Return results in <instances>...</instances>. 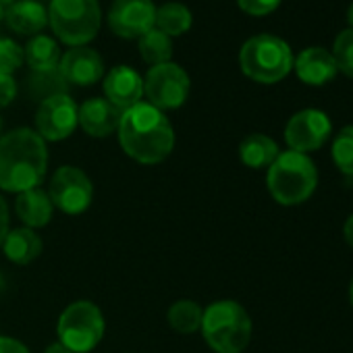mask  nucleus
<instances>
[{
  "label": "nucleus",
  "mask_w": 353,
  "mask_h": 353,
  "mask_svg": "<svg viewBox=\"0 0 353 353\" xmlns=\"http://www.w3.org/2000/svg\"><path fill=\"white\" fill-rule=\"evenodd\" d=\"M46 168L48 150L38 131L19 127L0 137V190L11 194L36 190Z\"/></svg>",
  "instance_id": "1"
},
{
  "label": "nucleus",
  "mask_w": 353,
  "mask_h": 353,
  "mask_svg": "<svg viewBox=\"0 0 353 353\" xmlns=\"http://www.w3.org/2000/svg\"><path fill=\"white\" fill-rule=\"evenodd\" d=\"M119 141L129 158L141 164H158L174 148V131L166 114L148 102L123 110Z\"/></svg>",
  "instance_id": "2"
},
{
  "label": "nucleus",
  "mask_w": 353,
  "mask_h": 353,
  "mask_svg": "<svg viewBox=\"0 0 353 353\" xmlns=\"http://www.w3.org/2000/svg\"><path fill=\"white\" fill-rule=\"evenodd\" d=\"M266 185L274 202L281 206H299L312 198L318 185L314 160L301 152H281L268 166Z\"/></svg>",
  "instance_id": "3"
},
{
  "label": "nucleus",
  "mask_w": 353,
  "mask_h": 353,
  "mask_svg": "<svg viewBox=\"0 0 353 353\" xmlns=\"http://www.w3.org/2000/svg\"><path fill=\"white\" fill-rule=\"evenodd\" d=\"M202 334L214 353H243L252 341V318L233 299H221L204 310Z\"/></svg>",
  "instance_id": "4"
},
{
  "label": "nucleus",
  "mask_w": 353,
  "mask_h": 353,
  "mask_svg": "<svg viewBox=\"0 0 353 353\" xmlns=\"http://www.w3.org/2000/svg\"><path fill=\"white\" fill-rule=\"evenodd\" d=\"M241 71L258 83H276L293 69V54L285 40L260 34L250 38L239 52Z\"/></svg>",
  "instance_id": "5"
},
{
  "label": "nucleus",
  "mask_w": 353,
  "mask_h": 353,
  "mask_svg": "<svg viewBox=\"0 0 353 353\" xmlns=\"http://www.w3.org/2000/svg\"><path fill=\"white\" fill-rule=\"evenodd\" d=\"M102 13L98 0H52L48 7V23L57 38L71 48L85 46L100 30Z\"/></svg>",
  "instance_id": "6"
},
{
  "label": "nucleus",
  "mask_w": 353,
  "mask_h": 353,
  "mask_svg": "<svg viewBox=\"0 0 353 353\" xmlns=\"http://www.w3.org/2000/svg\"><path fill=\"white\" fill-rule=\"evenodd\" d=\"M104 330L106 322L102 310L88 299H79L67 305L57 324L59 341L71 353H90L96 349L104 336Z\"/></svg>",
  "instance_id": "7"
},
{
  "label": "nucleus",
  "mask_w": 353,
  "mask_h": 353,
  "mask_svg": "<svg viewBox=\"0 0 353 353\" xmlns=\"http://www.w3.org/2000/svg\"><path fill=\"white\" fill-rule=\"evenodd\" d=\"M190 75L174 63L150 67L143 79V96L158 110H174L185 104L190 96Z\"/></svg>",
  "instance_id": "8"
},
{
  "label": "nucleus",
  "mask_w": 353,
  "mask_h": 353,
  "mask_svg": "<svg viewBox=\"0 0 353 353\" xmlns=\"http://www.w3.org/2000/svg\"><path fill=\"white\" fill-rule=\"evenodd\" d=\"M48 196L54 208L65 214H81L94 200V185L90 176L77 166H61L54 170Z\"/></svg>",
  "instance_id": "9"
},
{
  "label": "nucleus",
  "mask_w": 353,
  "mask_h": 353,
  "mask_svg": "<svg viewBox=\"0 0 353 353\" xmlns=\"http://www.w3.org/2000/svg\"><path fill=\"white\" fill-rule=\"evenodd\" d=\"M332 125L328 114L316 108H305L293 114L285 127V141L293 152H316L330 137Z\"/></svg>",
  "instance_id": "10"
},
{
  "label": "nucleus",
  "mask_w": 353,
  "mask_h": 353,
  "mask_svg": "<svg viewBox=\"0 0 353 353\" xmlns=\"http://www.w3.org/2000/svg\"><path fill=\"white\" fill-rule=\"evenodd\" d=\"M77 127V104L71 96L59 94L40 102L36 112V131L44 141H63Z\"/></svg>",
  "instance_id": "11"
},
{
  "label": "nucleus",
  "mask_w": 353,
  "mask_h": 353,
  "mask_svg": "<svg viewBox=\"0 0 353 353\" xmlns=\"http://www.w3.org/2000/svg\"><path fill=\"white\" fill-rule=\"evenodd\" d=\"M156 7L152 0H114L108 11V26L112 34L135 40L154 30Z\"/></svg>",
  "instance_id": "12"
},
{
  "label": "nucleus",
  "mask_w": 353,
  "mask_h": 353,
  "mask_svg": "<svg viewBox=\"0 0 353 353\" xmlns=\"http://www.w3.org/2000/svg\"><path fill=\"white\" fill-rule=\"evenodd\" d=\"M59 71L67 85H94L104 77V63L96 50L88 46H75L61 57Z\"/></svg>",
  "instance_id": "13"
},
{
  "label": "nucleus",
  "mask_w": 353,
  "mask_h": 353,
  "mask_svg": "<svg viewBox=\"0 0 353 353\" xmlns=\"http://www.w3.org/2000/svg\"><path fill=\"white\" fill-rule=\"evenodd\" d=\"M123 110L106 98H90L77 108V125L92 137H106L119 129Z\"/></svg>",
  "instance_id": "14"
},
{
  "label": "nucleus",
  "mask_w": 353,
  "mask_h": 353,
  "mask_svg": "<svg viewBox=\"0 0 353 353\" xmlns=\"http://www.w3.org/2000/svg\"><path fill=\"white\" fill-rule=\"evenodd\" d=\"M104 94L110 104H114L121 110H127L141 102L143 79L135 69L119 65L104 77Z\"/></svg>",
  "instance_id": "15"
},
{
  "label": "nucleus",
  "mask_w": 353,
  "mask_h": 353,
  "mask_svg": "<svg viewBox=\"0 0 353 353\" xmlns=\"http://www.w3.org/2000/svg\"><path fill=\"white\" fill-rule=\"evenodd\" d=\"M293 67H295L297 77L307 85H324L339 71L332 54L320 46L305 48L303 52H299V57L293 61Z\"/></svg>",
  "instance_id": "16"
},
{
  "label": "nucleus",
  "mask_w": 353,
  "mask_h": 353,
  "mask_svg": "<svg viewBox=\"0 0 353 353\" xmlns=\"http://www.w3.org/2000/svg\"><path fill=\"white\" fill-rule=\"evenodd\" d=\"M7 26L23 36H34L48 26V9H44L38 0H15V3L5 9Z\"/></svg>",
  "instance_id": "17"
},
{
  "label": "nucleus",
  "mask_w": 353,
  "mask_h": 353,
  "mask_svg": "<svg viewBox=\"0 0 353 353\" xmlns=\"http://www.w3.org/2000/svg\"><path fill=\"white\" fill-rule=\"evenodd\" d=\"M52 210H54V206L50 202L48 192H44L40 188L17 194L15 212L28 229L36 231L40 227H46L52 221Z\"/></svg>",
  "instance_id": "18"
},
{
  "label": "nucleus",
  "mask_w": 353,
  "mask_h": 353,
  "mask_svg": "<svg viewBox=\"0 0 353 353\" xmlns=\"http://www.w3.org/2000/svg\"><path fill=\"white\" fill-rule=\"evenodd\" d=\"M42 239L34 229H13L7 233L5 241H3V252L5 256L19 266L32 264L40 254H42Z\"/></svg>",
  "instance_id": "19"
},
{
  "label": "nucleus",
  "mask_w": 353,
  "mask_h": 353,
  "mask_svg": "<svg viewBox=\"0 0 353 353\" xmlns=\"http://www.w3.org/2000/svg\"><path fill=\"white\" fill-rule=\"evenodd\" d=\"M279 154V143L264 133H252L239 145V158L250 168H268Z\"/></svg>",
  "instance_id": "20"
},
{
  "label": "nucleus",
  "mask_w": 353,
  "mask_h": 353,
  "mask_svg": "<svg viewBox=\"0 0 353 353\" xmlns=\"http://www.w3.org/2000/svg\"><path fill=\"white\" fill-rule=\"evenodd\" d=\"M23 54L32 71H52V69H59V63H61L59 44L48 36L32 38Z\"/></svg>",
  "instance_id": "21"
},
{
  "label": "nucleus",
  "mask_w": 353,
  "mask_h": 353,
  "mask_svg": "<svg viewBox=\"0 0 353 353\" xmlns=\"http://www.w3.org/2000/svg\"><path fill=\"white\" fill-rule=\"evenodd\" d=\"M202 318H204V310L194 299L174 301L166 312V320H168L170 328L176 330L179 334H192V332L200 330Z\"/></svg>",
  "instance_id": "22"
},
{
  "label": "nucleus",
  "mask_w": 353,
  "mask_h": 353,
  "mask_svg": "<svg viewBox=\"0 0 353 353\" xmlns=\"http://www.w3.org/2000/svg\"><path fill=\"white\" fill-rule=\"evenodd\" d=\"M192 23H194L192 11L181 3H166L160 9H156L154 28L166 34L168 38L185 34L192 28Z\"/></svg>",
  "instance_id": "23"
},
{
  "label": "nucleus",
  "mask_w": 353,
  "mask_h": 353,
  "mask_svg": "<svg viewBox=\"0 0 353 353\" xmlns=\"http://www.w3.org/2000/svg\"><path fill=\"white\" fill-rule=\"evenodd\" d=\"M139 54L152 67L162 65V63H170L172 42H170V38L166 34H162L160 30L154 28L145 36L139 38Z\"/></svg>",
  "instance_id": "24"
},
{
  "label": "nucleus",
  "mask_w": 353,
  "mask_h": 353,
  "mask_svg": "<svg viewBox=\"0 0 353 353\" xmlns=\"http://www.w3.org/2000/svg\"><path fill=\"white\" fill-rule=\"evenodd\" d=\"M28 88H30V94L40 100H46V98H52L59 94H67V81L63 79L59 69L32 71V75L28 79Z\"/></svg>",
  "instance_id": "25"
},
{
  "label": "nucleus",
  "mask_w": 353,
  "mask_h": 353,
  "mask_svg": "<svg viewBox=\"0 0 353 353\" xmlns=\"http://www.w3.org/2000/svg\"><path fill=\"white\" fill-rule=\"evenodd\" d=\"M332 160L343 174L353 176V125L343 127L332 141Z\"/></svg>",
  "instance_id": "26"
},
{
  "label": "nucleus",
  "mask_w": 353,
  "mask_h": 353,
  "mask_svg": "<svg viewBox=\"0 0 353 353\" xmlns=\"http://www.w3.org/2000/svg\"><path fill=\"white\" fill-rule=\"evenodd\" d=\"M330 54L336 63V69L353 79V30L351 28L336 36L334 48Z\"/></svg>",
  "instance_id": "27"
},
{
  "label": "nucleus",
  "mask_w": 353,
  "mask_h": 353,
  "mask_svg": "<svg viewBox=\"0 0 353 353\" xmlns=\"http://www.w3.org/2000/svg\"><path fill=\"white\" fill-rule=\"evenodd\" d=\"M26 61L23 48L9 40V38H0V73L13 75Z\"/></svg>",
  "instance_id": "28"
},
{
  "label": "nucleus",
  "mask_w": 353,
  "mask_h": 353,
  "mask_svg": "<svg viewBox=\"0 0 353 353\" xmlns=\"http://www.w3.org/2000/svg\"><path fill=\"white\" fill-rule=\"evenodd\" d=\"M237 5H239L241 11H245L248 15L262 17V15L272 13V11L281 5V0H237Z\"/></svg>",
  "instance_id": "29"
},
{
  "label": "nucleus",
  "mask_w": 353,
  "mask_h": 353,
  "mask_svg": "<svg viewBox=\"0 0 353 353\" xmlns=\"http://www.w3.org/2000/svg\"><path fill=\"white\" fill-rule=\"evenodd\" d=\"M15 94H17V83H15L13 75L0 73V108L11 104Z\"/></svg>",
  "instance_id": "30"
},
{
  "label": "nucleus",
  "mask_w": 353,
  "mask_h": 353,
  "mask_svg": "<svg viewBox=\"0 0 353 353\" xmlns=\"http://www.w3.org/2000/svg\"><path fill=\"white\" fill-rule=\"evenodd\" d=\"M0 353H30V349L17 339L0 334Z\"/></svg>",
  "instance_id": "31"
},
{
  "label": "nucleus",
  "mask_w": 353,
  "mask_h": 353,
  "mask_svg": "<svg viewBox=\"0 0 353 353\" xmlns=\"http://www.w3.org/2000/svg\"><path fill=\"white\" fill-rule=\"evenodd\" d=\"M9 206H7V200L0 196V248H3V241L9 233Z\"/></svg>",
  "instance_id": "32"
},
{
  "label": "nucleus",
  "mask_w": 353,
  "mask_h": 353,
  "mask_svg": "<svg viewBox=\"0 0 353 353\" xmlns=\"http://www.w3.org/2000/svg\"><path fill=\"white\" fill-rule=\"evenodd\" d=\"M343 237H345V241L353 248V214L345 221V225H343Z\"/></svg>",
  "instance_id": "33"
},
{
  "label": "nucleus",
  "mask_w": 353,
  "mask_h": 353,
  "mask_svg": "<svg viewBox=\"0 0 353 353\" xmlns=\"http://www.w3.org/2000/svg\"><path fill=\"white\" fill-rule=\"evenodd\" d=\"M44 353H71L61 341H57V343H52V345H48L46 349H44Z\"/></svg>",
  "instance_id": "34"
},
{
  "label": "nucleus",
  "mask_w": 353,
  "mask_h": 353,
  "mask_svg": "<svg viewBox=\"0 0 353 353\" xmlns=\"http://www.w3.org/2000/svg\"><path fill=\"white\" fill-rule=\"evenodd\" d=\"M347 21H349V26H351V30H353V5H351L349 11H347Z\"/></svg>",
  "instance_id": "35"
},
{
  "label": "nucleus",
  "mask_w": 353,
  "mask_h": 353,
  "mask_svg": "<svg viewBox=\"0 0 353 353\" xmlns=\"http://www.w3.org/2000/svg\"><path fill=\"white\" fill-rule=\"evenodd\" d=\"M13 3H15V0H0V7H3V9H9Z\"/></svg>",
  "instance_id": "36"
},
{
  "label": "nucleus",
  "mask_w": 353,
  "mask_h": 353,
  "mask_svg": "<svg viewBox=\"0 0 353 353\" xmlns=\"http://www.w3.org/2000/svg\"><path fill=\"white\" fill-rule=\"evenodd\" d=\"M349 297H351V305H353V283H351V289H349Z\"/></svg>",
  "instance_id": "37"
},
{
  "label": "nucleus",
  "mask_w": 353,
  "mask_h": 353,
  "mask_svg": "<svg viewBox=\"0 0 353 353\" xmlns=\"http://www.w3.org/2000/svg\"><path fill=\"white\" fill-rule=\"evenodd\" d=\"M3 17H5V9L0 7V21H3Z\"/></svg>",
  "instance_id": "38"
},
{
  "label": "nucleus",
  "mask_w": 353,
  "mask_h": 353,
  "mask_svg": "<svg viewBox=\"0 0 353 353\" xmlns=\"http://www.w3.org/2000/svg\"><path fill=\"white\" fill-rule=\"evenodd\" d=\"M0 129H3V121H0Z\"/></svg>",
  "instance_id": "39"
}]
</instances>
